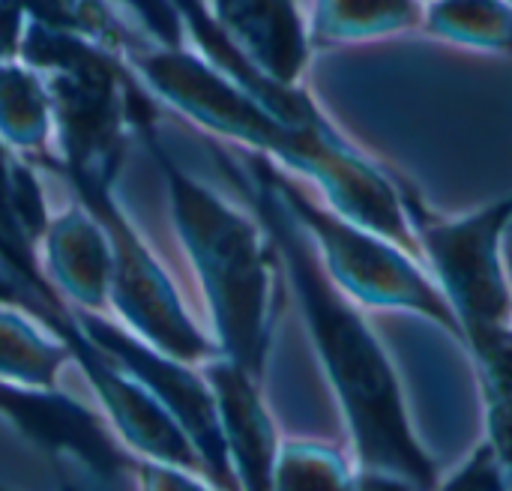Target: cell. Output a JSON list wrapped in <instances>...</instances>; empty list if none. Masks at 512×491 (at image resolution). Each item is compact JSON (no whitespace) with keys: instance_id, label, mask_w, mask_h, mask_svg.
Instances as JSON below:
<instances>
[{"instance_id":"obj_5","label":"cell","mask_w":512,"mask_h":491,"mask_svg":"<svg viewBox=\"0 0 512 491\" xmlns=\"http://www.w3.org/2000/svg\"><path fill=\"white\" fill-rule=\"evenodd\" d=\"M261 162L267 180L273 183L285 207L297 216V222L306 228L327 273L342 291H348L360 306L423 315L462 342V324L450 300L417 255L339 213L327 198L321 201L297 180V174L285 171L279 162L267 156H261Z\"/></svg>"},{"instance_id":"obj_20","label":"cell","mask_w":512,"mask_h":491,"mask_svg":"<svg viewBox=\"0 0 512 491\" xmlns=\"http://www.w3.org/2000/svg\"><path fill=\"white\" fill-rule=\"evenodd\" d=\"M357 468L327 444L288 441L279 447L273 468V489H351Z\"/></svg>"},{"instance_id":"obj_16","label":"cell","mask_w":512,"mask_h":491,"mask_svg":"<svg viewBox=\"0 0 512 491\" xmlns=\"http://www.w3.org/2000/svg\"><path fill=\"white\" fill-rule=\"evenodd\" d=\"M462 345L477 366L486 411V441L501 456L512 489V324L474 330Z\"/></svg>"},{"instance_id":"obj_6","label":"cell","mask_w":512,"mask_h":491,"mask_svg":"<svg viewBox=\"0 0 512 491\" xmlns=\"http://www.w3.org/2000/svg\"><path fill=\"white\" fill-rule=\"evenodd\" d=\"M417 249L450 300L462 342L474 330L512 324V282L504 261V240L512 225V192L462 216H435L405 189Z\"/></svg>"},{"instance_id":"obj_21","label":"cell","mask_w":512,"mask_h":491,"mask_svg":"<svg viewBox=\"0 0 512 491\" xmlns=\"http://www.w3.org/2000/svg\"><path fill=\"white\" fill-rule=\"evenodd\" d=\"M24 9L30 18H36L48 27L84 36V39L99 42L117 54L132 39L102 0H24Z\"/></svg>"},{"instance_id":"obj_4","label":"cell","mask_w":512,"mask_h":491,"mask_svg":"<svg viewBox=\"0 0 512 491\" xmlns=\"http://www.w3.org/2000/svg\"><path fill=\"white\" fill-rule=\"evenodd\" d=\"M18 60L33 66L48 87L63 153L57 162L111 183L123 156L126 114L141 99L123 54L30 18Z\"/></svg>"},{"instance_id":"obj_1","label":"cell","mask_w":512,"mask_h":491,"mask_svg":"<svg viewBox=\"0 0 512 491\" xmlns=\"http://www.w3.org/2000/svg\"><path fill=\"white\" fill-rule=\"evenodd\" d=\"M216 153L225 174L240 186L267 228L297 294L312 348L348 423L357 486L387 483L435 489L441 477L411 426L396 366L357 309V300L327 273L312 237L267 180L261 153L243 150L240 159L222 156V150Z\"/></svg>"},{"instance_id":"obj_19","label":"cell","mask_w":512,"mask_h":491,"mask_svg":"<svg viewBox=\"0 0 512 491\" xmlns=\"http://www.w3.org/2000/svg\"><path fill=\"white\" fill-rule=\"evenodd\" d=\"M423 30L512 57V0H429Z\"/></svg>"},{"instance_id":"obj_7","label":"cell","mask_w":512,"mask_h":491,"mask_svg":"<svg viewBox=\"0 0 512 491\" xmlns=\"http://www.w3.org/2000/svg\"><path fill=\"white\" fill-rule=\"evenodd\" d=\"M27 162H39L42 168L66 177L72 189L78 192L81 204L102 222L111 252H114V276H111V303L120 312V318L153 348L201 366L213 354H219V345H213L192 315L186 312L174 282L162 270V264L153 258L147 243L135 234V228L126 222L123 210L111 198V183L87 174L66 171L51 153H36Z\"/></svg>"},{"instance_id":"obj_18","label":"cell","mask_w":512,"mask_h":491,"mask_svg":"<svg viewBox=\"0 0 512 491\" xmlns=\"http://www.w3.org/2000/svg\"><path fill=\"white\" fill-rule=\"evenodd\" d=\"M54 132L51 96L42 75L24 60H0V141L30 159Z\"/></svg>"},{"instance_id":"obj_13","label":"cell","mask_w":512,"mask_h":491,"mask_svg":"<svg viewBox=\"0 0 512 491\" xmlns=\"http://www.w3.org/2000/svg\"><path fill=\"white\" fill-rule=\"evenodd\" d=\"M210 15L264 75L288 87L303 81L312 33L297 0H210Z\"/></svg>"},{"instance_id":"obj_14","label":"cell","mask_w":512,"mask_h":491,"mask_svg":"<svg viewBox=\"0 0 512 491\" xmlns=\"http://www.w3.org/2000/svg\"><path fill=\"white\" fill-rule=\"evenodd\" d=\"M48 279L69 306L102 312L111 303L114 252L102 222L84 207H72L48 222L45 240Z\"/></svg>"},{"instance_id":"obj_10","label":"cell","mask_w":512,"mask_h":491,"mask_svg":"<svg viewBox=\"0 0 512 491\" xmlns=\"http://www.w3.org/2000/svg\"><path fill=\"white\" fill-rule=\"evenodd\" d=\"M72 360H78V366L84 369L87 381L93 384L105 414L111 417L120 438L135 453H141L153 465L177 468V471L195 474L210 483L207 468H204L192 438L186 435V429L117 357L102 351L96 342H90L78 330V345L72 348Z\"/></svg>"},{"instance_id":"obj_23","label":"cell","mask_w":512,"mask_h":491,"mask_svg":"<svg viewBox=\"0 0 512 491\" xmlns=\"http://www.w3.org/2000/svg\"><path fill=\"white\" fill-rule=\"evenodd\" d=\"M24 18V0H0V60H15L21 54Z\"/></svg>"},{"instance_id":"obj_24","label":"cell","mask_w":512,"mask_h":491,"mask_svg":"<svg viewBox=\"0 0 512 491\" xmlns=\"http://www.w3.org/2000/svg\"><path fill=\"white\" fill-rule=\"evenodd\" d=\"M0 303H9V306H21V309H27L33 318H36V309H33V303L27 300V294L3 273V267H0ZM39 321V318H36ZM42 324V321H39Z\"/></svg>"},{"instance_id":"obj_8","label":"cell","mask_w":512,"mask_h":491,"mask_svg":"<svg viewBox=\"0 0 512 491\" xmlns=\"http://www.w3.org/2000/svg\"><path fill=\"white\" fill-rule=\"evenodd\" d=\"M75 327L96 342L102 351H108L111 357H117L171 414L174 420L186 429V435L192 438L207 477L213 486L222 489H234V471H231V459H228V447L219 429V411H216V399L213 390L204 378V372H195V363H183L159 348H153L150 342H144L138 333H129L117 324H111L108 318H102V312H90L81 306H69Z\"/></svg>"},{"instance_id":"obj_11","label":"cell","mask_w":512,"mask_h":491,"mask_svg":"<svg viewBox=\"0 0 512 491\" xmlns=\"http://www.w3.org/2000/svg\"><path fill=\"white\" fill-rule=\"evenodd\" d=\"M0 414L9 417L42 450L81 462L102 483H123L132 471V462L111 444L93 414L66 399L60 390L42 393L0 381Z\"/></svg>"},{"instance_id":"obj_22","label":"cell","mask_w":512,"mask_h":491,"mask_svg":"<svg viewBox=\"0 0 512 491\" xmlns=\"http://www.w3.org/2000/svg\"><path fill=\"white\" fill-rule=\"evenodd\" d=\"M444 489H510L507 471L501 456L495 453V447L489 441H483L468 462H462V468H456L447 480Z\"/></svg>"},{"instance_id":"obj_2","label":"cell","mask_w":512,"mask_h":491,"mask_svg":"<svg viewBox=\"0 0 512 491\" xmlns=\"http://www.w3.org/2000/svg\"><path fill=\"white\" fill-rule=\"evenodd\" d=\"M120 54L126 66L144 78L147 90L192 123L279 162L291 174L315 180L339 213L420 258L405 186L354 147L339 126L309 129L279 117L240 81L225 75L204 54H192L186 45H141L129 39Z\"/></svg>"},{"instance_id":"obj_12","label":"cell","mask_w":512,"mask_h":491,"mask_svg":"<svg viewBox=\"0 0 512 491\" xmlns=\"http://www.w3.org/2000/svg\"><path fill=\"white\" fill-rule=\"evenodd\" d=\"M213 390L219 429L228 447L231 471L243 489H273V468L279 456V435L261 399V378L225 357L213 354L198 366Z\"/></svg>"},{"instance_id":"obj_15","label":"cell","mask_w":512,"mask_h":491,"mask_svg":"<svg viewBox=\"0 0 512 491\" xmlns=\"http://www.w3.org/2000/svg\"><path fill=\"white\" fill-rule=\"evenodd\" d=\"M426 0H315L312 45H342L423 30Z\"/></svg>"},{"instance_id":"obj_3","label":"cell","mask_w":512,"mask_h":491,"mask_svg":"<svg viewBox=\"0 0 512 491\" xmlns=\"http://www.w3.org/2000/svg\"><path fill=\"white\" fill-rule=\"evenodd\" d=\"M150 150L168 180L177 234L201 282L216 345L225 357L264 378L276 324L279 252L261 225L213 189L189 177L150 132Z\"/></svg>"},{"instance_id":"obj_9","label":"cell","mask_w":512,"mask_h":491,"mask_svg":"<svg viewBox=\"0 0 512 491\" xmlns=\"http://www.w3.org/2000/svg\"><path fill=\"white\" fill-rule=\"evenodd\" d=\"M48 207L30 162L0 141V267L27 294L42 327L63 339L69 351L78 342L69 303L57 294L39 267V246L48 231Z\"/></svg>"},{"instance_id":"obj_17","label":"cell","mask_w":512,"mask_h":491,"mask_svg":"<svg viewBox=\"0 0 512 491\" xmlns=\"http://www.w3.org/2000/svg\"><path fill=\"white\" fill-rule=\"evenodd\" d=\"M21 306L0 303V381L24 390L57 393V375L72 357L63 339H48Z\"/></svg>"},{"instance_id":"obj_25","label":"cell","mask_w":512,"mask_h":491,"mask_svg":"<svg viewBox=\"0 0 512 491\" xmlns=\"http://www.w3.org/2000/svg\"><path fill=\"white\" fill-rule=\"evenodd\" d=\"M426 3H429V0H426Z\"/></svg>"}]
</instances>
